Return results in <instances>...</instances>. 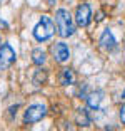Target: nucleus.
Segmentation results:
<instances>
[{"mask_svg": "<svg viewBox=\"0 0 125 131\" xmlns=\"http://www.w3.org/2000/svg\"><path fill=\"white\" fill-rule=\"evenodd\" d=\"M55 24H57V29H58V35L64 37V39L73 35V32H75V25H73L72 15L65 8H58L57 10V14H55Z\"/></svg>", "mask_w": 125, "mask_h": 131, "instance_id": "f257e3e1", "label": "nucleus"}, {"mask_svg": "<svg viewBox=\"0 0 125 131\" xmlns=\"http://www.w3.org/2000/svg\"><path fill=\"white\" fill-rule=\"evenodd\" d=\"M53 32H55L53 20L50 19L49 15H42L40 22L34 27V37L37 39V40H40V42H43V40H49V39L52 37Z\"/></svg>", "mask_w": 125, "mask_h": 131, "instance_id": "f03ea898", "label": "nucleus"}, {"mask_svg": "<svg viewBox=\"0 0 125 131\" xmlns=\"http://www.w3.org/2000/svg\"><path fill=\"white\" fill-rule=\"evenodd\" d=\"M45 114H47V108L43 104H32L25 109L23 121H25V124H34L38 123L42 118H45Z\"/></svg>", "mask_w": 125, "mask_h": 131, "instance_id": "7ed1b4c3", "label": "nucleus"}, {"mask_svg": "<svg viewBox=\"0 0 125 131\" xmlns=\"http://www.w3.org/2000/svg\"><path fill=\"white\" fill-rule=\"evenodd\" d=\"M92 20V8L88 4H82L77 7L75 12V24L79 27H87Z\"/></svg>", "mask_w": 125, "mask_h": 131, "instance_id": "20e7f679", "label": "nucleus"}, {"mask_svg": "<svg viewBox=\"0 0 125 131\" xmlns=\"http://www.w3.org/2000/svg\"><path fill=\"white\" fill-rule=\"evenodd\" d=\"M15 62V50L12 49L8 44L0 46V71L8 69Z\"/></svg>", "mask_w": 125, "mask_h": 131, "instance_id": "39448f33", "label": "nucleus"}, {"mask_svg": "<svg viewBox=\"0 0 125 131\" xmlns=\"http://www.w3.org/2000/svg\"><path fill=\"white\" fill-rule=\"evenodd\" d=\"M52 54H53V59H55L57 62L64 64V62H67L68 57H70V49H68L67 44L58 42V44H55V46L52 47Z\"/></svg>", "mask_w": 125, "mask_h": 131, "instance_id": "423d86ee", "label": "nucleus"}, {"mask_svg": "<svg viewBox=\"0 0 125 131\" xmlns=\"http://www.w3.org/2000/svg\"><path fill=\"white\" fill-rule=\"evenodd\" d=\"M100 46H102L105 50H112L115 47V37H114V34H112L108 29L103 30L102 37H100Z\"/></svg>", "mask_w": 125, "mask_h": 131, "instance_id": "0eeeda50", "label": "nucleus"}, {"mask_svg": "<svg viewBox=\"0 0 125 131\" xmlns=\"http://www.w3.org/2000/svg\"><path fill=\"white\" fill-rule=\"evenodd\" d=\"M103 99V93L102 91H93V93H90L87 96V104H88V108H99L100 103H102Z\"/></svg>", "mask_w": 125, "mask_h": 131, "instance_id": "6e6552de", "label": "nucleus"}, {"mask_svg": "<svg viewBox=\"0 0 125 131\" xmlns=\"http://www.w3.org/2000/svg\"><path fill=\"white\" fill-rule=\"evenodd\" d=\"M58 82L62 86H68V84H73L75 82V72L72 69H64L58 76Z\"/></svg>", "mask_w": 125, "mask_h": 131, "instance_id": "1a4fd4ad", "label": "nucleus"}, {"mask_svg": "<svg viewBox=\"0 0 125 131\" xmlns=\"http://www.w3.org/2000/svg\"><path fill=\"white\" fill-rule=\"evenodd\" d=\"M45 59H47L45 50H42V49H34V52H32V61H34V64L42 66L43 62H45Z\"/></svg>", "mask_w": 125, "mask_h": 131, "instance_id": "9d476101", "label": "nucleus"}, {"mask_svg": "<svg viewBox=\"0 0 125 131\" xmlns=\"http://www.w3.org/2000/svg\"><path fill=\"white\" fill-rule=\"evenodd\" d=\"M77 124H79V126H88V124H90V118H88L87 111L83 108H80L79 111H77Z\"/></svg>", "mask_w": 125, "mask_h": 131, "instance_id": "9b49d317", "label": "nucleus"}, {"mask_svg": "<svg viewBox=\"0 0 125 131\" xmlns=\"http://www.w3.org/2000/svg\"><path fill=\"white\" fill-rule=\"evenodd\" d=\"M45 81H47V72L43 69H37V72H35V76H34V84L40 86V84H43Z\"/></svg>", "mask_w": 125, "mask_h": 131, "instance_id": "f8f14e48", "label": "nucleus"}, {"mask_svg": "<svg viewBox=\"0 0 125 131\" xmlns=\"http://www.w3.org/2000/svg\"><path fill=\"white\" fill-rule=\"evenodd\" d=\"M120 119H122V123H125V104L120 108Z\"/></svg>", "mask_w": 125, "mask_h": 131, "instance_id": "ddd939ff", "label": "nucleus"}, {"mask_svg": "<svg viewBox=\"0 0 125 131\" xmlns=\"http://www.w3.org/2000/svg\"><path fill=\"white\" fill-rule=\"evenodd\" d=\"M103 19H105V14H103V12H99V14H97V19H95V20H97V22H102Z\"/></svg>", "mask_w": 125, "mask_h": 131, "instance_id": "4468645a", "label": "nucleus"}, {"mask_svg": "<svg viewBox=\"0 0 125 131\" xmlns=\"http://www.w3.org/2000/svg\"><path fill=\"white\" fill-rule=\"evenodd\" d=\"M17 108H19V106H12V108H10V114H15V113H17Z\"/></svg>", "mask_w": 125, "mask_h": 131, "instance_id": "2eb2a0df", "label": "nucleus"}, {"mask_svg": "<svg viewBox=\"0 0 125 131\" xmlns=\"http://www.w3.org/2000/svg\"><path fill=\"white\" fill-rule=\"evenodd\" d=\"M122 97H125V91H123V93H122Z\"/></svg>", "mask_w": 125, "mask_h": 131, "instance_id": "dca6fc26", "label": "nucleus"}]
</instances>
